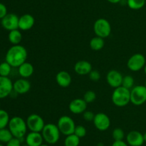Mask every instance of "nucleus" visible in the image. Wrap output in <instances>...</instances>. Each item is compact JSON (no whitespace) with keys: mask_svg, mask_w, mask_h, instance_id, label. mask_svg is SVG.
Wrapping results in <instances>:
<instances>
[{"mask_svg":"<svg viewBox=\"0 0 146 146\" xmlns=\"http://www.w3.org/2000/svg\"><path fill=\"white\" fill-rule=\"evenodd\" d=\"M28 57L27 50L24 46L17 44L10 47L7 52L5 61L12 67H19L21 64L27 62Z\"/></svg>","mask_w":146,"mask_h":146,"instance_id":"obj_1","label":"nucleus"},{"mask_svg":"<svg viewBox=\"0 0 146 146\" xmlns=\"http://www.w3.org/2000/svg\"><path fill=\"white\" fill-rule=\"evenodd\" d=\"M8 127L14 137L22 139L24 136L27 135L28 129L27 122L19 116H14L10 118Z\"/></svg>","mask_w":146,"mask_h":146,"instance_id":"obj_2","label":"nucleus"},{"mask_svg":"<svg viewBox=\"0 0 146 146\" xmlns=\"http://www.w3.org/2000/svg\"><path fill=\"white\" fill-rule=\"evenodd\" d=\"M111 100L115 106L123 107L131 102V90L121 86L113 92Z\"/></svg>","mask_w":146,"mask_h":146,"instance_id":"obj_3","label":"nucleus"},{"mask_svg":"<svg viewBox=\"0 0 146 146\" xmlns=\"http://www.w3.org/2000/svg\"><path fill=\"white\" fill-rule=\"evenodd\" d=\"M60 132L57 125L54 123L46 124L41 131L44 140L48 145L56 144L59 140Z\"/></svg>","mask_w":146,"mask_h":146,"instance_id":"obj_4","label":"nucleus"},{"mask_svg":"<svg viewBox=\"0 0 146 146\" xmlns=\"http://www.w3.org/2000/svg\"><path fill=\"white\" fill-rule=\"evenodd\" d=\"M94 31L97 37L103 39L107 38L111 34V25L106 19H98L94 24Z\"/></svg>","mask_w":146,"mask_h":146,"instance_id":"obj_5","label":"nucleus"},{"mask_svg":"<svg viewBox=\"0 0 146 146\" xmlns=\"http://www.w3.org/2000/svg\"><path fill=\"white\" fill-rule=\"evenodd\" d=\"M57 126L61 134L67 136L74 134L76 124L75 122L71 117L68 115H63L58 119Z\"/></svg>","mask_w":146,"mask_h":146,"instance_id":"obj_6","label":"nucleus"},{"mask_svg":"<svg viewBox=\"0 0 146 146\" xmlns=\"http://www.w3.org/2000/svg\"><path fill=\"white\" fill-rule=\"evenodd\" d=\"M146 102V87L145 85L134 86L131 90V102L139 106Z\"/></svg>","mask_w":146,"mask_h":146,"instance_id":"obj_7","label":"nucleus"},{"mask_svg":"<svg viewBox=\"0 0 146 146\" xmlns=\"http://www.w3.org/2000/svg\"><path fill=\"white\" fill-rule=\"evenodd\" d=\"M27 127L30 132H37L41 133L43 128L45 126L44 120L39 115L33 113L28 116L27 120Z\"/></svg>","mask_w":146,"mask_h":146,"instance_id":"obj_8","label":"nucleus"},{"mask_svg":"<svg viewBox=\"0 0 146 146\" xmlns=\"http://www.w3.org/2000/svg\"><path fill=\"white\" fill-rule=\"evenodd\" d=\"M146 64L145 57L141 53L134 54L128 59L127 67L133 72H138L144 68Z\"/></svg>","mask_w":146,"mask_h":146,"instance_id":"obj_9","label":"nucleus"},{"mask_svg":"<svg viewBox=\"0 0 146 146\" xmlns=\"http://www.w3.org/2000/svg\"><path fill=\"white\" fill-rule=\"evenodd\" d=\"M93 122L96 128L100 131H106L111 126V120L109 117L104 113H98L96 114Z\"/></svg>","mask_w":146,"mask_h":146,"instance_id":"obj_10","label":"nucleus"},{"mask_svg":"<svg viewBox=\"0 0 146 146\" xmlns=\"http://www.w3.org/2000/svg\"><path fill=\"white\" fill-rule=\"evenodd\" d=\"M19 17L14 13H8L5 17L1 19V26L8 31L19 29Z\"/></svg>","mask_w":146,"mask_h":146,"instance_id":"obj_11","label":"nucleus"},{"mask_svg":"<svg viewBox=\"0 0 146 146\" xmlns=\"http://www.w3.org/2000/svg\"><path fill=\"white\" fill-rule=\"evenodd\" d=\"M123 76L118 70H111L107 73L106 81L108 84L113 88H117L122 86Z\"/></svg>","mask_w":146,"mask_h":146,"instance_id":"obj_12","label":"nucleus"},{"mask_svg":"<svg viewBox=\"0 0 146 146\" xmlns=\"http://www.w3.org/2000/svg\"><path fill=\"white\" fill-rule=\"evenodd\" d=\"M13 91V82L9 77L0 76V100L8 97Z\"/></svg>","mask_w":146,"mask_h":146,"instance_id":"obj_13","label":"nucleus"},{"mask_svg":"<svg viewBox=\"0 0 146 146\" xmlns=\"http://www.w3.org/2000/svg\"><path fill=\"white\" fill-rule=\"evenodd\" d=\"M126 142L129 146H142L145 143L143 134L137 130H132L126 135Z\"/></svg>","mask_w":146,"mask_h":146,"instance_id":"obj_14","label":"nucleus"},{"mask_svg":"<svg viewBox=\"0 0 146 146\" xmlns=\"http://www.w3.org/2000/svg\"><path fill=\"white\" fill-rule=\"evenodd\" d=\"M69 110L75 115L83 114L86 110L87 103L84 99L76 98L71 100L68 105Z\"/></svg>","mask_w":146,"mask_h":146,"instance_id":"obj_15","label":"nucleus"},{"mask_svg":"<svg viewBox=\"0 0 146 146\" xmlns=\"http://www.w3.org/2000/svg\"><path fill=\"white\" fill-rule=\"evenodd\" d=\"M30 89H31V83L25 78L19 79L13 83V90L17 94H26L29 91Z\"/></svg>","mask_w":146,"mask_h":146,"instance_id":"obj_16","label":"nucleus"},{"mask_svg":"<svg viewBox=\"0 0 146 146\" xmlns=\"http://www.w3.org/2000/svg\"><path fill=\"white\" fill-rule=\"evenodd\" d=\"M34 24H35V19L31 14H23L19 19V29L22 31H27L31 29L34 27Z\"/></svg>","mask_w":146,"mask_h":146,"instance_id":"obj_17","label":"nucleus"},{"mask_svg":"<svg viewBox=\"0 0 146 146\" xmlns=\"http://www.w3.org/2000/svg\"><path fill=\"white\" fill-rule=\"evenodd\" d=\"M44 141L41 133L37 132H30L25 137L26 145L29 146H40Z\"/></svg>","mask_w":146,"mask_h":146,"instance_id":"obj_18","label":"nucleus"},{"mask_svg":"<svg viewBox=\"0 0 146 146\" xmlns=\"http://www.w3.org/2000/svg\"><path fill=\"white\" fill-rule=\"evenodd\" d=\"M92 70V65L86 60H80L74 65V71L79 75H86Z\"/></svg>","mask_w":146,"mask_h":146,"instance_id":"obj_19","label":"nucleus"},{"mask_svg":"<svg viewBox=\"0 0 146 146\" xmlns=\"http://www.w3.org/2000/svg\"><path fill=\"white\" fill-rule=\"evenodd\" d=\"M56 81L57 84L61 87H68L71 84L72 79H71V76L68 72L62 71L58 72L56 76Z\"/></svg>","mask_w":146,"mask_h":146,"instance_id":"obj_20","label":"nucleus"},{"mask_svg":"<svg viewBox=\"0 0 146 146\" xmlns=\"http://www.w3.org/2000/svg\"><path fill=\"white\" fill-rule=\"evenodd\" d=\"M34 66L28 62H25L18 67V72L22 78H29L34 74Z\"/></svg>","mask_w":146,"mask_h":146,"instance_id":"obj_21","label":"nucleus"},{"mask_svg":"<svg viewBox=\"0 0 146 146\" xmlns=\"http://www.w3.org/2000/svg\"><path fill=\"white\" fill-rule=\"evenodd\" d=\"M8 40L13 45L19 44L22 40V34L19 29L10 31L8 34Z\"/></svg>","mask_w":146,"mask_h":146,"instance_id":"obj_22","label":"nucleus"},{"mask_svg":"<svg viewBox=\"0 0 146 146\" xmlns=\"http://www.w3.org/2000/svg\"><path fill=\"white\" fill-rule=\"evenodd\" d=\"M104 45H105L104 39L97 36L93 37L90 41V47L94 51H100L104 48Z\"/></svg>","mask_w":146,"mask_h":146,"instance_id":"obj_23","label":"nucleus"},{"mask_svg":"<svg viewBox=\"0 0 146 146\" xmlns=\"http://www.w3.org/2000/svg\"><path fill=\"white\" fill-rule=\"evenodd\" d=\"M80 139L75 134L67 135L64 140V146H78L80 144Z\"/></svg>","mask_w":146,"mask_h":146,"instance_id":"obj_24","label":"nucleus"},{"mask_svg":"<svg viewBox=\"0 0 146 146\" xmlns=\"http://www.w3.org/2000/svg\"><path fill=\"white\" fill-rule=\"evenodd\" d=\"M146 0H127V6L131 9L139 10L145 6Z\"/></svg>","mask_w":146,"mask_h":146,"instance_id":"obj_25","label":"nucleus"},{"mask_svg":"<svg viewBox=\"0 0 146 146\" xmlns=\"http://www.w3.org/2000/svg\"><path fill=\"white\" fill-rule=\"evenodd\" d=\"M13 137H14V136L11 134L9 129H7V127L0 129V142L1 143H7Z\"/></svg>","mask_w":146,"mask_h":146,"instance_id":"obj_26","label":"nucleus"},{"mask_svg":"<svg viewBox=\"0 0 146 146\" xmlns=\"http://www.w3.org/2000/svg\"><path fill=\"white\" fill-rule=\"evenodd\" d=\"M9 115L6 110L0 109V129L5 128L9 123Z\"/></svg>","mask_w":146,"mask_h":146,"instance_id":"obj_27","label":"nucleus"},{"mask_svg":"<svg viewBox=\"0 0 146 146\" xmlns=\"http://www.w3.org/2000/svg\"><path fill=\"white\" fill-rule=\"evenodd\" d=\"M11 66L7 62H3L0 64V76L9 77L11 72Z\"/></svg>","mask_w":146,"mask_h":146,"instance_id":"obj_28","label":"nucleus"},{"mask_svg":"<svg viewBox=\"0 0 146 146\" xmlns=\"http://www.w3.org/2000/svg\"><path fill=\"white\" fill-rule=\"evenodd\" d=\"M135 80L131 75H125L123 77L122 82V86L131 90L134 87Z\"/></svg>","mask_w":146,"mask_h":146,"instance_id":"obj_29","label":"nucleus"},{"mask_svg":"<svg viewBox=\"0 0 146 146\" xmlns=\"http://www.w3.org/2000/svg\"><path fill=\"white\" fill-rule=\"evenodd\" d=\"M112 137L114 139V141H118V140H123L125 137V133L123 130L119 127H117L113 130L112 133Z\"/></svg>","mask_w":146,"mask_h":146,"instance_id":"obj_30","label":"nucleus"},{"mask_svg":"<svg viewBox=\"0 0 146 146\" xmlns=\"http://www.w3.org/2000/svg\"><path fill=\"white\" fill-rule=\"evenodd\" d=\"M83 99L85 100V102L87 104H88V103H92L96 99V94L93 90H88L84 94V98Z\"/></svg>","mask_w":146,"mask_h":146,"instance_id":"obj_31","label":"nucleus"},{"mask_svg":"<svg viewBox=\"0 0 146 146\" xmlns=\"http://www.w3.org/2000/svg\"><path fill=\"white\" fill-rule=\"evenodd\" d=\"M74 134L78 136L79 138H82V137H85L86 135V129L83 125H76Z\"/></svg>","mask_w":146,"mask_h":146,"instance_id":"obj_32","label":"nucleus"},{"mask_svg":"<svg viewBox=\"0 0 146 146\" xmlns=\"http://www.w3.org/2000/svg\"><path fill=\"white\" fill-rule=\"evenodd\" d=\"M89 76V78L91 79V80L94 82H97L101 79V73L99 72V71L98 70H91V72L88 74Z\"/></svg>","mask_w":146,"mask_h":146,"instance_id":"obj_33","label":"nucleus"},{"mask_svg":"<svg viewBox=\"0 0 146 146\" xmlns=\"http://www.w3.org/2000/svg\"><path fill=\"white\" fill-rule=\"evenodd\" d=\"M21 139L17 138V137H13L11 140L7 143H6V146H21Z\"/></svg>","mask_w":146,"mask_h":146,"instance_id":"obj_34","label":"nucleus"},{"mask_svg":"<svg viewBox=\"0 0 146 146\" xmlns=\"http://www.w3.org/2000/svg\"><path fill=\"white\" fill-rule=\"evenodd\" d=\"M83 117H84V120L86 121H93L95 117V114L91 111H86V110L84 113H83Z\"/></svg>","mask_w":146,"mask_h":146,"instance_id":"obj_35","label":"nucleus"},{"mask_svg":"<svg viewBox=\"0 0 146 146\" xmlns=\"http://www.w3.org/2000/svg\"><path fill=\"white\" fill-rule=\"evenodd\" d=\"M7 14L8 13H7V7L4 4L0 2V19L4 18Z\"/></svg>","mask_w":146,"mask_h":146,"instance_id":"obj_36","label":"nucleus"},{"mask_svg":"<svg viewBox=\"0 0 146 146\" xmlns=\"http://www.w3.org/2000/svg\"><path fill=\"white\" fill-rule=\"evenodd\" d=\"M111 146H129L127 143L123 140H118V141H114Z\"/></svg>","mask_w":146,"mask_h":146,"instance_id":"obj_37","label":"nucleus"},{"mask_svg":"<svg viewBox=\"0 0 146 146\" xmlns=\"http://www.w3.org/2000/svg\"><path fill=\"white\" fill-rule=\"evenodd\" d=\"M107 1H108V2L111 3V4H118V3H120V1H121V0H107Z\"/></svg>","mask_w":146,"mask_h":146,"instance_id":"obj_38","label":"nucleus"},{"mask_svg":"<svg viewBox=\"0 0 146 146\" xmlns=\"http://www.w3.org/2000/svg\"><path fill=\"white\" fill-rule=\"evenodd\" d=\"M143 138H144V141L146 142V132L143 134Z\"/></svg>","mask_w":146,"mask_h":146,"instance_id":"obj_39","label":"nucleus"},{"mask_svg":"<svg viewBox=\"0 0 146 146\" xmlns=\"http://www.w3.org/2000/svg\"><path fill=\"white\" fill-rule=\"evenodd\" d=\"M40 146H49V145H48V144H42Z\"/></svg>","mask_w":146,"mask_h":146,"instance_id":"obj_40","label":"nucleus"},{"mask_svg":"<svg viewBox=\"0 0 146 146\" xmlns=\"http://www.w3.org/2000/svg\"><path fill=\"white\" fill-rule=\"evenodd\" d=\"M144 72H145V74H146V64H145V67H144Z\"/></svg>","mask_w":146,"mask_h":146,"instance_id":"obj_41","label":"nucleus"},{"mask_svg":"<svg viewBox=\"0 0 146 146\" xmlns=\"http://www.w3.org/2000/svg\"><path fill=\"white\" fill-rule=\"evenodd\" d=\"M145 87H146V80H145Z\"/></svg>","mask_w":146,"mask_h":146,"instance_id":"obj_42","label":"nucleus"},{"mask_svg":"<svg viewBox=\"0 0 146 146\" xmlns=\"http://www.w3.org/2000/svg\"><path fill=\"white\" fill-rule=\"evenodd\" d=\"M21 146H29V145H21Z\"/></svg>","mask_w":146,"mask_h":146,"instance_id":"obj_43","label":"nucleus"},{"mask_svg":"<svg viewBox=\"0 0 146 146\" xmlns=\"http://www.w3.org/2000/svg\"><path fill=\"white\" fill-rule=\"evenodd\" d=\"M0 146H4V145H1V144H0Z\"/></svg>","mask_w":146,"mask_h":146,"instance_id":"obj_44","label":"nucleus"},{"mask_svg":"<svg viewBox=\"0 0 146 146\" xmlns=\"http://www.w3.org/2000/svg\"><path fill=\"white\" fill-rule=\"evenodd\" d=\"M0 106H1V102H0Z\"/></svg>","mask_w":146,"mask_h":146,"instance_id":"obj_45","label":"nucleus"}]
</instances>
